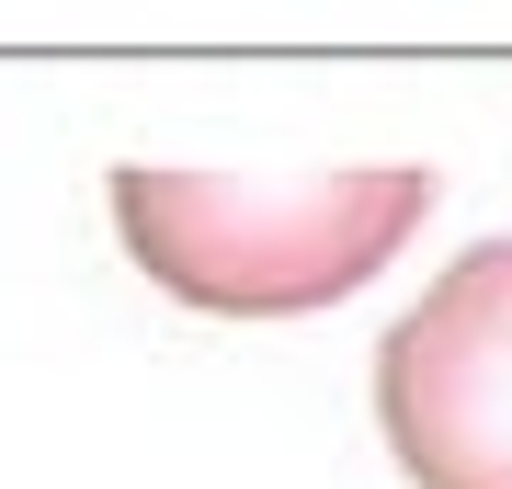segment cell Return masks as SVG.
I'll use <instances>...</instances> for the list:
<instances>
[{"label":"cell","instance_id":"2","mask_svg":"<svg viewBox=\"0 0 512 489\" xmlns=\"http://www.w3.org/2000/svg\"><path fill=\"white\" fill-rule=\"evenodd\" d=\"M376 433L410 489H512V239H478L376 342Z\"/></svg>","mask_w":512,"mask_h":489},{"label":"cell","instance_id":"1","mask_svg":"<svg viewBox=\"0 0 512 489\" xmlns=\"http://www.w3.org/2000/svg\"><path fill=\"white\" fill-rule=\"evenodd\" d=\"M114 239L137 273L183 308L217 319H308L342 308L399 262V239L433 217V171L376 160V171H114L103 182Z\"/></svg>","mask_w":512,"mask_h":489}]
</instances>
